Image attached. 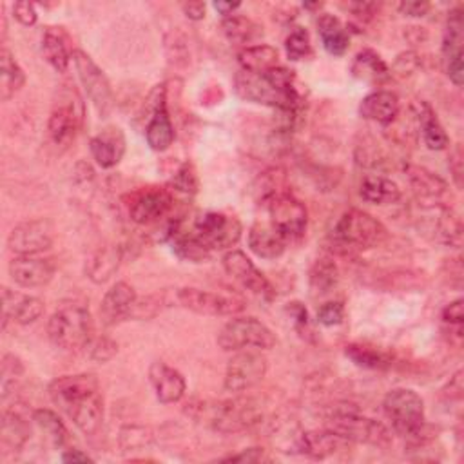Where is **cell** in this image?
Masks as SVG:
<instances>
[{
    "mask_svg": "<svg viewBox=\"0 0 464 464\" xmlns=\"http://www.w3.org/2000/svg\"><path fill=\"white\" fill-rule=\"evenodd\" d=\"M345 355L359 368H366V370H386L392 365V357L375 348V346H368L363 343H350L345 346Z\"/></svg>",
    "mask_w": 464,
    "mask_h": 464,
    "instance_id": "39",
    "label": "cell"
},
{
    "mask_svg": "<svg viewBox=\"0 0 464 464\" xmlns=\"http://www.w3.org/2000/svg\"><path fill=\"white\" fill-rule=\"evenodd\" d=\"M269 370L267 359L254 350L238 352L227 365L223 386L231 393H241L260 384Z\"/></svg>",
    "mask_w": 464,
    "mask_h": 464,
    "instance_id": "15",
    "label": "cell"
},
{
    "mask_svg": "<svg viewBox=\"0 0 464 464\" xmlns=\"http://www.w3.org/2000/svg\"><path fill=\"white\" fill-rule=\"evenodd\" d=\"M317 33L327 53L334 57H343L348 52L350 35L337 17L323 14L317 21Z\"/></svg>",
    "mask_w": 464,
    "mask_h": 464,
    "instance_id": "31",
    "label": "cell"
},
{
    "mask_svg": "<svg viewBox=\"0 0 464 464\" xmlns=\"http://www.w3.org/2000/svg\"><path fill=\"white\" fill-rule=\"evenodd\" d=\"M415 118L422 135V142L430 151H444L450 146V138L428 102H419L415 106Z\"/></svg>",
    "mask_w": 464,
    "mask_h": 464,
    "instance_id": "30",
    "label": "cell"
},
{
    "mask_svg": "<svg viewBox=\"0 0 464 464\" xmlns=\"http://www.w3.org/2000/svg\"><path fill=\"white\" fill-rule=\"evenodd\" d=\"M176 301L180 307L202 316H236L247 307L245 301L236 296L207 292L193 287L178 289Z\"/></svg>",
    "mask_w": 464,
    "mask_h": 464,
    "instance_id": "16",
    "label": "cell"
},
{
    "mask_svg": "<svg viewBox=\"0 0 464 464\" xmlns=\"http://www.w3.org/2000/svg\"><path fill=\"white\" fill-rule=\"evenodd\" d=\"M90 151L93 160L102 169H113L120 164L126 155V137L120 128L109 126L102 129L97 137L90 142Z\"/></svg>",
    "mask_w": 464,
    "mask_h": 464,
    "instance_id": "22",
    "label": "cell"
},
{
    "mask_svg": "<svg viewBox=\"0 0 464 464\" xmlns=\"http://www.w3.org/2000/svg\"><path fill=\"white\" fill-rule=\"evenodd\" d=\"M325 428L348 442L372 444L379 448H384L392 442V433L383 422L361 415L355 408H350V404L336 406L327 415Z\"/></svg>",
    "mask_w": 464,
    "mask_h": 464,
    "instance_id": "6",
    "label": "cell"
},
{
    "mask_svg": "<svg viewBox=\"0 0 464 464\" xmlns=\"http://www.w3.org/2000/svg\"><path fill=\"white\" fill-rule=\"evenodd\" d=\"M350 71L357 80H363L368 84H381L390 77V70L386 62L374 50L359 52L352 62Z\"/></svg>",
    "mask_w": 464,
    "mask_h": 464,
    "instance_id": "33",
    "label": "cell"
},
{
    "mask_svg": "<svg viewBox=\"0 0 464 464\" xmlns=\"http://www.w3.org/2000/svg\"><path fill=\"white\" fill-rule=\"evenodd\" d=\"M285 52H287V57L294 62L307 59L312 53L308 32L303 28H294L285 41Z\"/></svg>",
    "mask_w": 464,
    "mask_h": 464,
    "instance_id": "44",
    "label": "cell"
},
{
    "mask_svg": "<svg viewBox=\"0 0 464 464\" xmlns=\"http://www.w3.org/2000/svg\"><path fill=\"white\" fill-rule=\"evenodd\" d=\"M213 6H214V10H216L223 19H227V17L234 15V12L240 10L241 5H240V3H222V0H218V3H214Z\"/></svg>",
    "mask_w": 464,
    "mask_h": 464,
    "instance_id": "59",
    "label": "cell"
},
{
    "mask_svg": "<svg viewBox=\"0 0 464 464\" xmlns=\"http://www.w3.org/2000/svg\"><path fill=\"white\" fill-rule=\"evenodd\" d=\"M339 283V269L330 258H321L314 263L308 276L310 292L314 298L330 294Z\"/></svg>",
    "mask_w": 464,
    "mask_h": 464,
    "instance_id": "38",
    "label": "cell"
},
{
    "mask_svg": "<svg viewBox=\"0 0 464 464\" xmlns=\"http://www.w3.org/2000/svg\"><path fill=\"white\" fill-rule=\"evenodd\" d=\"M386 238L388 231L377 218L365 211L350 209L336 222L330 232V245L337 254L348 256L359 251L374 249Z\"/></svg>",
    "mask_w": 464,
    "mask_h": 464,
    "instance_id": "4",
    "label": "cell"
},
{
    "mask_svg": "<svg viewBox=\"0 0 464 464\" xmlns=\"http://www.w3.org/2000/svg\"><path fill=\"white\" fill-rule=\"evenodd\" d=\"M50 397L84 435L93 437L102 430L104 397L97 375H62L50 384Z\"/></svg>",
    "mask_w": 464,
    "mask_h": 464,
    "instance_id": "1",
    "label": "cell"
},
{
    "mask_svg": "<svg viewBox=\"0 0 464 464\" xmlns=\"http://www.w3.org/2000/svg\"><path fill=\"white\" fill-rule=\"evenodd\" d=\"M442 321L450 323V325H457L460 327L464 321V312H462V299H455L450 305L444 307L442 310Z\"/></svg>",
    "mask_w": 464,
    "mask_h": 464,
    "instance_id": "53",
    "label": "cell"
},
{
    "mask_svg": "<svg viewBox=\"0 0 464 464\" xmlns=\"http://www.w3.org/2000/svg\"><path fill=\"white\" fill-rule=\"evenodd\" d=\"M62 460L64 462H93V459L84 453L82 450H77V448H71L68 450L64 455H62Z\"/></svg>",
    "mask_w": 464,
    "mask_h": 464,
    "instance_id": "58",
    "label": "cell"
},
{
    "mask_svg": "<svg viewBox=\"0 0 464 464\" xmlns=\"http://www.w3.org/2000/svg\"><path fill=\"white\" fill-rule=\"evenodd\" d=\"M287 312L294 319V327H296L298 334L301 337H308L312 334V328H310V319H308V312H307L305 305L299 301H292L287 305Z\"/></svg>",
    "mask_w": 464,
    "mask_h": 464,
    "instance_id": "49",
    "label": "cell"
},
{
    "mask_svg": "<svg viewBox=\"0 0 464 464\" xmlns=\"http://www.w3.org/2000/svg\"><path fill=\"white\" fill-rule=\"evenodd\" d=\"M222 32H223L225 39L234 44H249L263 35L261 28L254 21L241 17V15H231V17L223 19Z\"/></svg>",
    "mask_w": 464,
    "mask_h": 464,
    "instance_id": "42",
    "label": "cell"
},
{
    "mask_svg": "<svg viewBox=\"0 0 464 464\" xmlns=\"http://www.w3.org/2000/svg\"><path fill=\"white\" fill-rule=\"evenodd\" d=\"M3 308L5 321L14 319L19 325H32L44 314V301L35 296L17 294L10 289L3 290Z\"/></svg>",
    "mask_w": 464,
    "mask_h": 464,
    "instance_id": "25",
    "label": "cell"
},
{
    "mask_svg": "<svg viewBox=\"0 0 464 464\" xmlns=\"http://www.w3.org/2000/svg\"><path fill=\"white\" fill-rule=\"evenodd\" d=\"M73 52L70 46V37L62 28H48L43 37V55L48 64L59 71L66 73L70 62L73 61Z\"/></svg>",
    "mask_w": 464,
    "mask_h": 464,
    "instance_id": "28",
    "label": "cell"
},
{
    "mask_svg": "<svg viewBox=\"0 0 464 464\" xmlns=\"http://www.w3.org/2000/svg\"><path fill=\"white\" fill-rule=\"evenodd\" d=\"M14 15L15 19L23 24V26H33L39 19L37 15V10H35V5L28 3V0H19V3H15L14 6Z\"/></svg>",
    "mask_w": 464,
    "mask_h": 464,
    "instance_id": "51",
    "label": "cell"
},
{
    "mask_svg": "<svg viewBox=\"0 0 464 464\" xmlns=\"http://www.w3.org/2000/svg\"><path fill=\"white\" fill-rule=\"evenodd\" d=\"M26 82V75L10 50H3L0 53V99L8 102L21 91Z\"/></svg>",
    "mask_w": 464,
    "mask_h": 464,
    "instance_id": "36",
    "label": "cell"
},
{
    "mask_svg": "<svg viewBox=\"0 0 464 464\" xmlns=\"http://www.w3.org/2000/svg\"><path fill=\"white\" fill-rule=\"evenodd\" d=\"M234 90L240 99L278 111L301 113L305 106V99L296 86L294 71L281 66L267 73H249L241 70L234 79Z\"/></svg>",
    "mask_w": 464,
    "mask_h": 464,
    "instance_id": "2",
    "label": "cell"
},
{
    "mask_svg": "<svg viewBox=\"0 0 464 464\" xmlns=\"http://www.w3.org/2000/svg\"><path fill=\"white\" fill-rule=\"evenodd\" d=\"M173 252L185 261L204 263L211 258V251L198 240L194 232H184L182 229L171 238Z\"/></svg>",
    "mask_w": 464,
    "mask_h": 464,
    "instance_id": "41",
    "label": "cell"
},
{
    "mask_svg": "<svg viewBox=\"0 0 464 464\" xmlns=\"http://www.w3.org/2000/svg\"><path fill=\"white\" fill-rule=\"evenodd\" d=\"M223 269L225 272L238 281L245 290L254 294L256 298L270 303L276 298V290L270 285V281L265 278V274L247 258L245 252L241 251H229L223 260Z\"/></svg>",
    "mask_w": 464,
    "mask_h": 464,
    "instance_id": "17",
    "label": "cell"
},
{
    "mask_svg": "<svg viewBox=\"0 0 464 464\" xmlns=\"http://www.w3.org/2000/svg\"><path fill=\"white\" fill-rule=\"evenodd\" d=\"M289 241L269 223H256L249 231V249L263 260H276L283 256Z\"/></svg>",
    "mask_w": 464,
    "mask_h": 464,
    "instance_id": "27",
    "label": "cell"
},
{
    "mask_svg": "<svg viewBox=\"0 0 464 464\" xmlns=\"http://www.w3.org/2000/svg\"><path fill=\"white\" fill-rule=\"evenodd\" d=\"M32 437L28 419L17 410L3 412V428H0V442L6 451H21Z\"/></svg>",
    "mask_w": 464,
    "mask_h": 464,
    "instance_id": "29",
    "label": "cell"
},
{
    "mask_svg": "<svg viewBox=\"0 0 464 464\" xmlns=\"http://www.w3.org/2000/svg\"><path fill=\"white\" fill-rule=\"evenodd\" d=\"M73 64L95 109L100 117H108L115 108V97L106 73L82 50L73 52Z\"/></svg>",
    "mask_w": 464,
    "mask_h": 464,
    "instance_id": "14",
    "label": "cell"
},
{
    "mask_svg": "<svg viewBox=\"0 0 464 464\" xmlns=\"http://www.w3.org/2000/svg\"><path fill=\"white\" fill-rule=\"evenodd\" d=\"M149 381L155 388L156 399L164 404L178 402L187 390L184 375L164 361H155L149 368Z\"/></svg>",
    "mask_w": 464,
    "mask_h": 464,
    "instance_id": "23",
    "label": "cell"
},
{
    "mask_svg": "<svg viewBox=\"0 0 464 464\" xmlns=\"http://www.w3.org/2000/svg\"><path fill=\"white\" fill-rule=\"evenodd\" d=\"M198 187H200V180H198V175H196V171L191 164H184L176 171L175 178L169 184L171 191L185 194V196H194L198 193Z\"/></svg>",
    "mask_w": 464,
    "mask_h": 464,
    "instance_id": "45",
    "label": "cell"
},
{
    "mask_svg": "<svg viewBox=\"0 0 464 464\" xmlns=\"http://www.w3.org/2000/svg\"><path fill=\"white\" fill-rule=\"evenodd\" d=\"M278 50L267 44H260V46H251V48H243L238 53V62L241 66L243 71L249 73H267L274 68H278Z\"/></svg>",
    "mask_w": 464,
    "mask_h": 464,
    "instance_id": "37",
    "label": "cell"
},
{
    "mask_svg": "<svg viewBox=\"0 0 464 464\" xmlns=\"http://www.w3.org/2000/svg\"><path fill=\"white\" fill-rule=\"evenodd\" d=\"M24 374V365L17 355L6 354L3 359V399L15 392V381Z\"/></svg>",
    "mask_w": 464,
    "mask_h": 464,
    "instance_id": "46",
    "label": "cell"
},
{
    "mask_svg": "<svg viewBox=\"0 0 464 464\" xmlns=\"http://www.w3.org/2000/svg\"><path fill=\"white\" fill-rule=\"evenodd\" d=\"M175 196L169 187H144L135 191L128 202V213L137 225H155L169 218Z\"/></svg>",
    "mask_w": 464,
    "mask_h": 464,
    "instance_id": "13",
    "label": "cell"
},
{
    "mask_svg": "<svg viewBox=\"0 0 464 464\" xmlns=\"http://www.w3.org/2000/svg\"><path fill=\"white\" fill-rule=\"evenodd\" d=\"M55 263L46 258L35 256H17L10 263L12 279L24 289H39L46 287L55 276Z\"/></svg>",
    "mask_w": 464,
    "mask_h": 464,
    "instance_id": "20",
    "label": "cell"
},
{
    "mask_svg": "<svg viewBox=\"0 0 464 464\" xmlns=\"http://www.w3.org/2000/svg\"><path fill=\"white\" fill-rule=\"evenodd\" d=\"M84 124V104L80 102L77 91L66 90L59 95L50 115L48 131L50 138L59 147H68L79 135Z\"/></svg>",
    "mask_w": 464,
    "mask_h": 464,
    "instance_id": "9",
    "label": "cell"
},
{
    "mask_svg": "<svg viewBox=\"0 0 464 464\" xmlns=\"http://www.w3.org/2000/svg\"><path fill=\"white\" fill-rule=\"evenodd\" d=\"M218 345L225 352L270 350L276 346L274 332L252 316L234 317L218 334Z\"/></svg>",
    "mask_w": 464,
    "mask_h": 464,
    "instance_id": "8",
    "label": "cell"
},
{
    "mask_svg": "<svg viewBox=\"0 0 464 464\" xmlns=\"http://www.w3.org/2000/svg\"><path fill=\"white\" fill-rule=\"evenodd\" d=\"M153 440H155V435H153L151 428L140 426V424L124 426L120 430V435H118V442H120V448L124 451L149 448L153 444Z\"/></svg>",
    "mask_w": 464,
    "mask_h": 464,
    "instance_id": "43",
    "label": "cell"
},
{
    "mask_svg": "<svg viewBox=\"0 0 464 464\" xmlns=\"http://www.w3.org/2000/svg\"><path fill=\"white\" fill-rule=\"evenodd\" d=\"M404 175H406V180H408L410 187L417 194V198L426 200L428 204H439L437 200L440 196H444L446 191H448V184L439 175L431 173L426 167L406 164L404 166Z\"/></svg>",
    "mask_w": 464,
    "mask_h": 464,
    "instance_id": "26",
    "label": "cell"
},
{
    "mask_svg": "<svg viewBox=\"0 0 464 464\" xmlns=\"http://www.w3.org/2000/svg\"><path fill=\"white\" fill-rule=\"evenodd\" d=\"M138 296L137 290L126 283L118 281L115 283L104 296L100 303V317L106 327H115L126 319H131L135 303Z\"/></svg>",
    "mask_w": 464,
    "mask_h": 464,
    "instance_id": "21",
    "label": "cell"
},
{
    "mask_svg": "<svg viewBox=\"0 0 464 464\" xmlns=\"http://www.w3.org/2000/svg\"><path fill=\"white\" fill-rule=\"evenodd\" d=\"M417 64H419L417 55L412 53V52H408V53H402V55L397 57V61H395V64H393V70H395V73H399V75H408V73H412V71L417 68Z\"/></svg>",
    "mask_w": 464,
    "mask_h": 464,
    "instance_id": "55",
    "label": "cell"
},
{
    "mask_svg": "<svg viewBox=\"0 0 464 464\" xmlns=\"http://www.w3.org/2000/svg\"><path fill=\"white\" fill-rule=\"evenodd\" d=\"M185 413L198 424L220 433H240L261 422L263 412L252 399L229 401H193Z\"/></svg>",
    "mask_w": 464,
    "mask_h": 464,
    "instance_id": "3",
    "label": "cell"
},
{
    "mask_svg": "<svg viewBox=\"0 0 464 464\" xmlns=\"http://www.w3.org/2000/svg\"><path fill=\"white\" fill-rule=\"evenodd\" d=\"M182 12L184 15L189 19V21H204L205 19V12H207V6L204 3H200V0H189V3H184L182 5Z\"/></svg>",
    "mask_w": 464,
    "mask_h": 464,
    "instance_id": "54",
    "label": "cell"
},
{
    "mask_svg": "<svg viewBox=\"0 0 464 464\" xmlns=\"http://www.w3.org/2000/svg\"><path fill=\"white\" fill-rule=\"evenodd\" d=\"M345 319V307L341 301H328L317 308V321L323 327H337Z\"/></svg>",
    "mask_w": 464,
    "mask_h": 464,
    "instance_id": "48",
    "label": "cell"
},
{
    "mask_svg": "<svg viewBox=\"0 0 464 464\" xmlns=\"http://www.w3.org/2000/svg\"><path fill=\"white\" fill-rule=\"evenodd\" d=\"M90 357L97 363H108L111 361L117 354H118V345L117 341H113L108 336L102 337H93V341L90 343Z\"/></svg>",
    "mask_w": 464,
    "mask_h": 464,
    "instance_id": "47",
    "label": "cell"
},
{
    "mask_svg": "<svg viewBox=\"0 0 464 464\" xmlns=\"http://www.w3.org/2000/svg\"><path fill=\"white\" fill-rule=\"evenodd\" d=\"M359 196L372 205H392L401 200V189L390 178L379 175H368L361 182Z\"/></svg>",
    "mask_w": 464,
    "mask_h": 464,
    "instance_id": "32",
    "label": "cell"
},
{
    "mask_svg": "<svg viewBox=\"0 0 464 464\" xmlns=\"http://www.w3.org/2000/svg\"><path fill=\"white\" fill-rule=\"evenodd\" d=\"M430 10H431V5L424 3V0H408V3L399 5L401 15L412 17V19H422L428 15Z\"/></svg>",
    "mask_w": 464,
    "mask_h": 464,
    "instance_id": "52",
    "label": "cell"
},
{
    "mask_svg": "<svg viewBox=\"0 0 464 464\" xmlns=\"http://www.w3.org/2000/svg\"><path fill=\"white\" fill-rule=\"evenodd\" d=\"M383 412L402 437H419L424 430V401L410 388L390 390L383 399Z\"/></svg>",
    "mask_w": 464,
    "mask_h": 464,
    "instance_id": "7",
    "label": "cell"
},
{
    "mask_svg": "<svg viewBox=\"0 0 464 464\" xmlns=\"http://www.w3.org/2000/svg\"><path fill=\"white\" fill-rule=\"evenodd\" d=\"M450 171L453 175V180L457 187H462V151L457 146L450 156Z\"/></svg>",
    "mask_w": 464,
    "mask_h": 464,
    "instance_id": "56",
    "label": "cell"
},
{
    "mask_svg": "<svg viewBox=\"0 0 464 464\" xmlns=\"http://www.w3.org/2000/svg\"><path fill=\"white\" fill-rule=\"evenodd\" d=\"M241 232L240 220L223 213H204L194 222V234L211 252L232 249L241 240Z\"/></svg>",
    "mask_w": 464,
    "mask_h": 464,
    "instance_id": "11",
    "label": "cell"
},
{
    "mask_svg": "<svg viewBox=\"0 0 464 464\" xmlns=\"http://www.w3.org/2000/svg\"><path fill=\"white\" fill-rule=\"evenodd\" d=\"M146 138L153 151L164 153L175 142V128L167 111V104L162 106L151 118L146 128Z\"/></svg>",
    "mask_w": 464,
    "mask_h": 464,
    "instance_id": "35",
    "label": "cell"
},
{
    "mask_svg": "<svg viewBox=\"0 0 464 464\" xmlns=\"http://www.w3.org/2000/svg\"><path fill=\"white\" fill-rule=\"evenodd\" d=\"M55 231L48 220H28L19 223L10 238L8 247L17 256H35L53 245Z\"/></svg>",
    "mask_w": 464,
    "mask_h": 464,
    "instance_id": "19",
    "label": "cell"
},
{
    "mask_svg": "<svg viewBox=\"0 0 464 464\" xmlns=\"http://www.w3.org/2000/svg\"><path fill=\"white\" fill-rule=\"evenodd\" d=\"M126 252L124 247H106L100 249L90 261L86 267L88 278L93 283H106L113 278V274L118 270L122 260H124Z\"/></svg>",
    "mask_w": 464,
    "mask_h": 464,
    "instance_id": "34",
    "label": "cell"
},
{
    "mask_svg": "<svg viewBox=\"0 0 464 464\" xmlns=\"http://www.w3.org/2000/svg\"><path fill=\"white\" fill-rule=\"evenodd\" d=\"M33 421L43 430V433L46 435V440H48V444L52 448L61 450V448H64L68 444L70 431H68L66 424L62 422V419L55 412L46 410V408L35 410L33 412Z\"/></svg>",
    "mask_w": 464,
    "mask_h": 464,
    "instance_id": "40",
    "label": "cell"
},
{
    "mask_svg": "<svg viewBox=\"0 0 464 464\" xmlns=\"http://www.w3.org/2000/svg\"><path fill=\"white\" fill-rule=\"evenodd\" d=\"M462 44H464V19H462V10L453 8L448 14L446 21V30L442 37V48H440V57H442V68L448 79L460 88L464 82V68H462Z\"/></svg>",
    "mask_w": 464,
    "mask_h": 464,
    "instance_id": "18",
    "label": "cell"
},
{
    "mask_svg": "<svg viewBox=\"0 0 464 464\" xmlns=\"http://www.w3.org/2000/svg\"><path fill=\"white\" fill-rule=\"evenodd\" d=\"M223 460H231V462H270L272 457L263 448H247L240 453L225 457Z\"/></svg>",
    "mask_w": 464,
    "mask_h": 464,
    "instance_id": "50",
    "label": "cell"
},
{
    "mask_svg": "<svg viewBox=\"0 0 464 464\" xmlns=\"http://www.w3.org/2000/svg\"><path fill=\"white\" fill-rule=\"evenodd\" d=\"M95 325L91 312L77 303L64 305L52 316L48 323V336L52 343L62 350L77 352L88 348L93 341Z\"/></svg>",
    "mask_w": 464,
    "mask_h": 464,
    "instance_id": "5",
    "label": "cell"
},
{
    "mask_svg": "<svg viewBox=\"0 0 464 464\" xmlns=\"http://www.w3.org/2000/svg\"><path fill=\"white\" fill-rule=\"evenodd\" d=\"M462 370H459L451 379H450V383H448V390L450 392H446L450 397H455V399H460L462 397Z\"/></svg>",
    "mask_w": 464,
    "mask_h": 464,
    "instance_id": "57",
    "label": "cell"
},
{
    "mask_svg": "<svg viewBox=\"0 0 464 464\" xmlns=\"http://www.w3.org/2000/svg\"><path fill=\"white\" fill-rule=\"evenodd\" d=\"M323 5H305L307 10H319Z\"/></svg>",
    "mask_w": 464,
    "mask_h": 464,
    "instance_id": "60",
    "label": "cell"
},
{
    "mask_svg": "<svg viewBox=\"0 0 464 464\" xmlns=\"http://www.w3.org/2000/svg\"><path fill=\"white\" fill-rule=\"evenodd\" d=\"M419 229L424 236L446 247L459 249L462 245L460 218L442 204H426L419 213Z\"/></svg>",
    "mask_w": 464,
    "mask_h": 464,
    "instance_id": "10",
    "label": "cell"
},
{
    "mask_svg": "<svg viewBox=\"0 0 464 464\" xmlns=\"http://www.w3.org/2000/svg\"><path fill=\"white\" fill-rule=\"evenodd\" d=\"M399 109H401L399 97L395 93L384 91V90L370 93L359 104V115L365 120H372L379 126L393 124L399 115Z\"/></svg>",
    "mask_w": 464,
    "mask_h": 464,
    "instance_id": "24",
    "label": "cell"
},
{
    "mask_svg": "<svg viewBox=\"0 0 464 464\" xmlns=\"http://www.w3.org/2000/svg\"><path fill=\"white\" fill-rule=\"evenodd\" d=\"M270 225L287 240L294 241L299 240L308 223V213L307 207L290 193H278L267 202Z\"/></svg>",
    "mask_w": 464,
    "mask_h": 464,
    "instance_id": "12",
    "label": "cell"
}]
</instances>
